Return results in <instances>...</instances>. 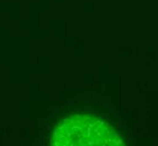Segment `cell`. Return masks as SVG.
<instances>
[{
    "label": "cell",
    "instance_id": "1",
    "mask_svg": "<svg viewBox=\"0 0 158 146\" xmlns=\"http://www.w3.org/2000/svg\"><path fill=\"white\" fill-rule=\"evenodd\" d=\"M56 146H118L122 138L112 126L97 117L76 115L62 120L51 138Z\"/></svg>",
    "mask_w": 158,
    "mask_h": 146
}]
</instances>
